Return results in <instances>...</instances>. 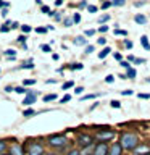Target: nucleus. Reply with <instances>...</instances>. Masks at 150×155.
Returning a JSON list of instances; mask_svg holds the SVG:
<instances>
[{
	"mask_svg": "<svg viewBox=\"0 0 150 155\" xmlns=\"http://www.w3.org/2000/svg\"><path fill=\"white\" fill-rule=\"evenodd\" d=\"M118 144L121 145V149H124V150H134L140 142H139L137 134H134V133H123Z\"/></svg>",
	"mask_w": 150,
	"mask_h": 155,
	"instance_id": "nucleus-1",
	"label": "nucleus"
},
{
	"mask_svg": "<svg viewBox=\"0 0 150 155\" xmlns=\"http://www.w3.org/2000/svg\"><path fill=\"white\" fill-rule=\"evenodd\" d=\"M47 142H48L50 147L63 149L68 144V139H66V136H63V134H53V136H50V137L47 139Z\"/></svg>",
	"mask_w": 150,
	"mask_h": 155,
	"instance_id": "nucleus-2",
	"label": "nucleus"
},
{
	"mask_svg": "<svg viewBox=\"0 0 150 155\" xmlns=\"http://www.w3.org/2000/svg\"><path fill=\"white\" fill-rule=\"evenodd\" d=\"M28 155H44V145L37 140H32L28 147Z\"/></svg>",
	"mask_w": 150,
	"mask_h": 155,
	"instance_id": "nucleus-3",
	"label": "nucleus"
},
{
	"mask_svg": "<svg viewBox=\"0 0 150 155\" xmlns=\"http://www.w3.org/2000/svg\"><path fill=\"white\" fill-rule=\"evenodd\" d=\"M115 137V131H99L95 134V139L100 140V142H106V140H111Z\"/></svg>",
	"mask_w": 150,
	"mask_h": 155,
	"instance_id": "nucleus-4",
	"label": "nucleus"
},
{
	"mask_svg": "<svg viewBox=\"0 0 150 155\" xmlns=\"http://www.w3.org/2000/svg\"><path fill=\"white\" fill-rule=\"evenodd\" d=\"M36 99H37V92L36 91H29L26 94V97H24V100H23V105L31 107L32 104H36Z\"/></svg>",
	"mask_w": 150,
	"mask_h": 155,
	"instance_id": "nucleus-5",
	"label": "nucleus"
},
{
	"mask_svg": "<svg viewBox=\"0 0 150 155\" xmlns=\"http://www.w3.org/2000/svg\"><path fill=\"white\" fill-rule=\"evenodd\" d=\"M77 142H79L81 147H89V145H92V142H94V137L89 134H81L79 139H77Z\"/></svg>",
	"mask_w": 150,
	"mask_h": 155,
	"instance_id": "nucleus-6",
	"label": "nucleus"
},
{
	"mask_svg": "<svg viewBox=\"0 0 150 155\" xmlns=\"http://www.w3.org/2000/svg\"><path fill=\"white\" fill-rule=\"evenodd\" d=\"M106 153H108V145H106L105 142H99L95 145L94 153L92 155H106Z\"/></svg>",
	"mask_w": 150,
	"mask_h": 155,
	"instance_id": "nucleus-7",
	"label": "nucleus"
},
{
	"mask_svg": "<svg viewBox=\"0 0 150 155\" xmlns=\"http://www.w3.org/2000/svg\"><path fill=\"white\" fill-rule=\"evenodd\" d=\"M134 153L135 155H150V145H145V144H140L134 149Z\"/></svg>",
	"mask_w": 150,
	"mask_h": 155,
	"instance_id": "nucleus-8",
	"label": "nucleus"
},
{
	"mask_svg": "<svg viewBox=\"0 0 150 155\" xmlns=\"http://www.w3.org/2000/svg\"><path fill=\"white\" fill-rule=\"evenodd\" d=\"M121 153H123V149H121V145H119L118 142H115V144L108 149V153H106V155H121Z\"/></svg>",
	"mask_w": 150,
	"mask_h": 155,
	"instance_id": "nucleus-9",
	"label": "nucleus"
},
{
	"mask_svg": "<svg viewBox=\"0 0 150 155\" xmlns=\"http://www.w3.org/2000/svg\"><path fill=\"white\" fill-rule=\"evenodd\" d=\"M10 155H24V150H23V147H21L19 144H13Z\"/></svg>",
	"mask_w": 150,
	"mask_h": 155,
	"instance_id": "nucleus-10",
	"label": "nucleus"
},
{
	"mask_svg": "<svg viewBox=\"0 0 150 155\" xmlns=\"http://www.w3.org/2000/svg\"><path fill=\"white\" fill-rule=\"evenodd\" d=\"M34 68V61H32V58L31 60H28V61H24L21 66H19V70H32Z\"/></svg>",
	"mask_w": 150,
	"mask_h": 155,
	"instance_id": "nucleus-11",
	"label": "nucleus"
},
{
	"mask_svg": "<svg viewBox=\"0 0 150 155\" xmlns=\"http://www.w3.org/2000/svg\"><path fill=\"white\" fill-rule=\"evenodd\" d=\"M73 42H74V45H87V39H86L84 36H79V37H76Z\"/></svg>",
	"mask_w": 150,
	"mask_h": 155,
	"instance_id": "nucleus-12",
	"label": "nucleus"
},
{
	"mask_svg": "<svg viewBox=\"0 0 150 155\" xmlns=\"http://www.w3.org/2000/svg\"><path fill=\"white\" fill-rule=\"evenodd\" d=\"M140 44H142V47L145 48V50H150V42H148V37L147 36L140 37Z\"/></svg>",
	"mask_w": 150,
	"mask_h": 155,
	"instance_id": "nucleus-13",
	"label": "nucleus"
},
{
	"mask_svg": "<svg viewBox=\"0 0 150 155\" xmlns=\"http://www.w3.org/2000/svg\"><path fill=\"white\" fill-rule=\"evenodd\" d=\"M135 74H137V73H135V70H134L132 66H131V68H128V70H126V76H124V78H129V79H134V78H135Z\"/></svg>",
	"mask_w": 150,
	"mask_h": 155,
	"instance_id": "nucleus-14",
	"label": "nucleus"
},
{
	"mask_svg": "<svg viewBox=\"0 0 150 155\" xmlns=\"http://www.w3.org/2000/svg\"><path fill=\"white\" fill-rule=\"evenodd\" d=\"M134 21L137 24H145V21H147V18L144 16V15H135L134 16Z\"/></svg>",
	"mask_w": 150,
	"mask_h": 155,
	"instance_id": "nucleus-15",
	"label": "nucleus"
},
{
	"mask_svg": "<svg viewBox=\"0 0 150 155\" xmlns=\"http://www.w3.org/2000/svg\"><path fill=\"white\" fill-rule=\"evenodd\" d=\"M110 52H111V48H110V47H105V48H102V52L99 53V58H100V60H103V58H105L106 55H108Z\"/></svg>",
	"mask_w": 150,
	"mask_h": 155,
	"instance_id": "nucleus-16",
	"label": "nucleus"
},
{
	"mask_svg": "<svg viewBox=\"0 0 150 155\" xmlns=\"http://www.w3.org/2000/svg\"><path fill=\"white\" fill-rule=\"evenodd\" d=\"M58 95L57 94H48V95H44V104H47V102H52V100H57Z\"/></svg>",
	"mask_w": 150,
	"mask_h": 155,
	"instance_id": "nucleus-17",
	"label": "nucleus"
},
{
	"mask_svg": "<svg viewBox=\"0 0 150 155\" xmlns=\"http://www.w3.org/2000/svg\"><path fill=\"white\" fill-rule=\"evenodd\" d=\"M31 91V89H26V87H21V86H18V87H15L13 92H16V94H28V92Z\"/></svg>",
	"mask_w": 150,
	"mask_h": 155,
	"instance_id": "nucleus-18",
	"label": "nucleus"
},
{
	"mask_svg": "<svg viewBox=\"0 0 150 155\" xmlns=\"http://www.w3.org/2000/svg\"><path fill=\"white\" fill-rule=\"evenodd\" d=\"M23 115L26 116V118H31V116L36 115V110H34V108H26V110L23 111Z\"/></svg>",
	"mask_w": 150,
	"mask_h": 155,
	"instance_id": "nucleus-19",
	"label": "nucleus"
},
{
	"mask_svg": "<svg viewBox=\"0 0 150 155\" xmlns=\"http://www.w3.org/2000/svg\"><path fill=\"white\" fill-rule=\"evenodd\" d=\"M16 50H15V48H8V50H5V57H8V58H13L15 55H16Z\"/></svg>",
	"mask_w": 150,
	"mask_h": 155,
	"instance_id": "nucleus-20",
	"label": "nucleus"
},
{
	"mask_svg": "<svg viewBox=\"0 0 150 155\" xmlns=\"http://www.w3.org/2000/svg\"><path fill=\"white\" fill-rule=\"evenodd\" d=\"M19 28H21V31H23L24 34H28V32H31V31H32V28L29 26V24H23V26H19Z\"/></svg>",
	"mask_w": 150,
	"mask_h": 155,
	"instance_id": "nucleus-21",
	"label": "nucleus"
},
{
	"mask_svg": "<svg viewBox=\"0 0 150 155\" xmlns=\"http://www.w3.org/2000/svg\"><path fill=\"white\" fill-rule=\"evenodd\" d=\"M124 3H126V0H113V2H111L113 7H123Z\"/></svg>",
	"mask_w": 150,
	"mask_h": 155,
	"instance_id": "nucleus-22",
	"label": "nucleus"
},
{
	"mask_svg": "<svg viewBox=\"0 0 150 155\" xmlns=\"http://www.w3.org/2000/svg\"><path fill=\"white\" fill-rule=\"evenodd\" d=\"M73 86H74V82H73V81H68V82H65V84L61 86V89H63V91H66V89H71Z\"/></svg>",
	"mask_w": 150,
	"mask_h": 155,
	"instance_id": "nucleus-23",
	"label": "nucleus"
},
{
	"mask_svg": "<svg viewBox=\"0 0 150 155\" xmlns=\"http://www.w3.org/2000/svg\"><path fill=\"white\" fill-rule=\"evenodd\" d=\"M63 24H65L66 28H70V26H73L74 23H73V18H65V19H63Z\"/></svg>",
	"mask_w": 150,
	"mask_h": 155,
	"instance_id": "nucleus-24",
	"label": "nucleus"
},
{
	"mask_svg": "<svg viewBox=\"0 0 150 155\" xmlns=\"http://www.w3.org/2000/svg\"><path fill=\"white\" fill-rule=\"evenodd\" d=\"M0 31H2V32H8V31H11V29H10V21H7V23H5L3 26L0 28Z\"/></svg>",
	"mask_w": 150,
	"mask_h": 155,
	"instance_id": "nucleus-25",
	"label": "nucleus"
},
{
	"mask_svg": "<svg viewBox=\"0 0 150 155\" xmlns=\"http://www.w3.org/2000/svg\"><path fill=\"white\" fill-rule=\"evenodd\" d=\"M70 68H71V70H82V68H84V65H82V63H73Z\"/></svg>",
	"mask_w": 150,
	"mask_h": 155,
	"instance_id": "nucleus-26",
	"label": "nucleus"
},
{
	"mask_svg": "<svg viewBox=\"0 0 150 155\" xmlns=\"http://www.w3.org/2000/svg\"><path fill=\"white\" fill-rule=\"evenodd\" d=\"M108 19H110V15H102V16L99 18V23H100V24H102V23H106Z\"/></svg>",
	"mask_w": 150,
	"mask_h": 155,
	"instance_id": "nucleus-27",
	"label": "nucleus"
},
{
	"mask_svg": "<svg viewBox=\"0 0 150 155\" xmlns=\"http://www.w3.org/2000/svg\"><path fill=\"white\" fill-rule=\"evenodd\" d=\"M70 100H71V95L66 94V95H63L61 99H60V104H66V102H70Z\"/></svg>",
	"mask_w": 150,
	"mask_h": 155,
	"instance_id": "nucleus-28",
	"label": "nucleus"
},
{
	"mask_svg": "<svg viewBox=\"0 0 150 155\" xmlns=\"http://www.w3.org/2000/svg\"><path fill=\"white\" fill-rule=\"evenodd\" d=\"M95 97H99V94H87V95H84L81 100H90V99H95Z\"/></svg>",
	"mask_w": 150,
	"mask_h": 155,
	"instance_id": "nucleus-29",
	"label": "nucleus"
},
{
	"mask_svg": "<svg viewBox=\"0 0 150 155\" xmlns=\"http://www.w3.org/2000/svg\"><path fill=\"white\" fill-rule=\"evenodd\" d=\"M97 10H99V8H97L95 5H87V12H89V13H97Z\"/></svg>",
	"mask_w": 150,
	"mask_h": 155,
	"instance_id": "nucleus-30",
	"label": "nucleus"
},
{
	"mask_svg": "<svg viewBox=\"0 0 150 155\" xmlns=\"http://www.w3.org/2000/svg\"><path fill=\"white\" fill-rule=\"evenodd\" d=\"M116 36H128V31H123V29H115Z\"/></svg>",
	"mask_w": 150,
	"mask_h": 155,
	"instance_id": "nucleus-31",
	"label": "nucleus"
},
{
	"mask_svg": "<svg viewBox=\"0 0 150 155\" xmlns=\"http://www.w3.org/2000/svg\"><path fill=\"white\" fill-rule=\"evenodd\" d=\"M7 150V142L5 140H0V153H3Z\"/></svg>",
	"mask_w": 150,
	"mask_h": 155,
	"instance_id": "nucleus-32",
	"label": "nucleus"
},
{
	"mask_svg": "<svg viewBox=\"0 0 150 155\" xmlns=\"http://www.w3.org/2000/svg\"><path fill=\"white\" fill-rule=\"evenodd\" d=\"M41 50L45 52V53H48V52H50V45H47V44H42V45H41Z\"/></svg>",
	"mask_w": 150,
	"mask_h": 155,
	"instance_id": "nucleus-33",
	"label": "nucleus"
},
{
	"mask_svg": "<svg viewBox=\"0 0 150 155\" xmlns=\"http://www.w3.org/2000/svg\"><path fill=\"white\" fill-rule=\"evenodd\" d=\"M135 65H142V63H145V58H135L134 57V60H132Z\"/></svg>",
	"mask_w": 150,
	"mask_h": 155,
	"instance_id": "nucleus-34",
	"label": "nucleus"
},
{
	"mask_svg": "<svg viewBox=\"0 0 150 155\" xmlns=\"http://www.w3.org/2000/svg\"><path fill=\"white\" fill-rule=\"evenodd\" d=\"M79 21H81V15H79V13H74V16H73V23L77 24Z\"/></svg>",
	"mask_w": 150,
	"mask_h": 155,
	"instance_id": "nucleus-35",
	"label": "nucleus"
},
{
	"mask_svg": "<svg viewBox=\"0 0 150 155\" xmlns=\"http://www.w3.org/2000/svg\"><path fill=\"white\" fill-rule=\"evenodd\" d=\"M110 105L113 107V108H119V107H121V104H119L118 100H111V102H110Z\"/></svg>",
	"mask_w": 150,
	"mask_h": 155,
	"instance_id": "nucleus-36",
	"label": "nucleus"
},
{
	"mask_svg": "<svg viewBox=\"0 0 150 155\" xmlns=\"http://www.w3.org/2000/svg\"><path fill=\"white\" fill-rule=\"evenodd\" d=\"M36 84V79H26L24 81V86H34Z\"/></svg>",
	"mask_w": 150,
	"mask_h": 155,
	"instance_id": "nucleus-37",
	"label": "nucleus"
},
{
	"mask_svg": "<svg viewBox=\"0 0 150 155\" xmlns=\"http://www.w3.org/2000/svg\"><path fill=\"white\" fill-rule=\"evenodd\" d=\"M16 42H19V44H23V45H24V42H26V36H19L16 39Z\"/></svg>",
	"mask_w": 150,
	"mask_h": 155,
	"instance_id": "nucleus-38",
	"label": "nucleus"
},
{
	"mask_svg": "<svg viewBox=\"0 0 150 155\" xmlns=\"http://www.w3.org/2000/svg\"><path fill=\"white\" fill-rule=\"evenodd\" d=\"M113 81H115V76L113 74H108V76L105 78V82H113Z\"/></svg>",
	"mask_w": 150,
	"mask_h": 155,
	"instance_id": "nucleus-39",
	"label": "nucleus"
},
{
	"mask_svg": "<svg viewBox=\"0 0 150 155\" xmlns=\"http://www.w3.org/2000/svg\"><path fill=\"white\" fill-rule=\"evenodd\" d=\"M10 3L8 2H3V0H0V8H8Z\"/></svg>",
	"mask_w": 150,
	"mask_h": 155,
	"instance_id": "nucleus-40",
	"label": "nucleus"
},
{
	"mask_svg": "<svg viewBox=\"0 0 150 155\" xmlns=\"http://www.w3.org/2000/svg\"><path fill=\"white\" fill-rule=\"evenodd\" d=\"M124 47H126V48H132V42L126 39V41H124Z\"/></svg>",
	"mask_w": 150,
	"mask_h": 155,
	"instance_id": "nucleus-41",
	"label": "nucleus"
},
{
	"mask_svg": "<svg viewBox=\"0 0 150 155\" xmlns=\"http://www.w3.org/2000/svg\"><path fill=\"white\" fill-rule=\"evenodd\" d=\"M36 31H37L39 34H45V32L48 31V29H47V28H37V29H36Z\"/></svg>",
	"mask_w": 150,
	"mask_h": 155,
	"instance_id": "nucleus-42",
	"label": "nucleus"
},
{
	"mask_svg": "<svg viewBox=\"0 0 150 155\" xmlns=\"http://www.w3.org/2000/svg\"><path fill=\"white\" fill-rule=\"evenodd\" d=\"M97 44H99V45H105V44H106V39H105V37H100L99 41H97Z\"/></svg>",
	"mask_w": 150,
	"mask_h": 155,
	"instance_id": "nucleus-43",
	"label": "nucleus"
},
{
	"mask_svg": "<svg viewBox=\"0 0 150 155\" xmlns=\"http://www.w3.org/2000/svg\"><path fill=\"white\" fill-rule=\"evenodd\" d=\"M84 52H86V53H92V52H94V45H87Z\"/></svg>",
	"mask_w": 150,
	"mask_h": 155,
	"instance_id": "nucleus-44",
	"label": "nucleus"
},
{
	"mask_svg": "<svg viewBox=\"0 0 150 155\" xmlns=\"http://www.w3.org/2000/svg\"><path fill=\"white\" fill-rule=\"evenodd\" d=\"M110 7H111V2H103V3H102V8H103V10L110 8Z\"/></svg>",
	"mask_w": 150,
	"mask_h": 155,
	"instance_id": "nucleus-45",
	"label": "nucleus"
},
{
	"mask_svg": "<svg viewBox=\"0 0 150 155\" xmlns=\"http://www.w3.org/2000/svg\"><path fill=\"white\" fill-rule=\"evenodd\" d=\"M42 13H47L48 15V13H50V8H48L47 5H42Z\"/></svg>",
	"mask_w": 150,
	"mask_h": 155,
	"instance_id": "nucleus-46",
	"label": "nucleus"
},
{
	"mask_svg": "<svg viewBox=\"0 0 150 155\" xmlns=\"http://www.w3.org/2000/svg\"><path fill=\"white\" fill-rule=\"evenodd\" d=\"M121 94H123V95H132V91L126 89V91H121Z\"/></svg>",
	"mask_w": 150,
	"mask_h": 155,
	"instance_id": "nucleus-47",
	"label": "nucleus"
},
{
	"mask_svg": "<svg viewBox=\"0 0 150 155\" xmlns=\"http://www.w3.org/2000/svg\"><path fill=\"white\" fill-rule=\"evenodd\" d=\"M106 31H108V26H105V24L99 28V32H106Z\"/></svg>",
	"mask_w": 150,
	"mask_h": 155,
	"instance_id": "nucleus-48",
	"label": "nucleus"
},
{
	"mask_svg": "<svg viewBox=\"0 0 150 155\" xmlns=\"http://www.w3.org/2000/svg\"><path fill=\"white\" fill-rule=\"evenodd\" d=\"M84 34H86V36H94L95 31H94V29H87V31H86Z\"/></svg>",
	"mask_w": 150,
	"mask_h": 155,
	"instance_id": "nucleus-49",
	"label": "nucleus"
},
{
	"mask_svg": "<svg viewBox=\"0 0 150 155\" xmlns=\"http://www.w3.org/2000/svg\"><path fill=\"white\" fill-rule=\"evenodd\" d=\"M121 66H123V68H126V70H128V68H131L129 61H121Z\"/></svg>",
	"mask_w": 150,
	"mask_h": 155,
	"instance_id": "nucleus-50",
	"label": "nucleus"
},
{
	"mask_svg": "<svg viewBox=\"0 0 150 155\" xmlns=\"http://www.w3.org/2000/svg\"><path fill=\"white\" fill-rule=\"evenodd\" d=\"M139 99H150V94H139Z\"/></svg>",
	"mask_w": 150,
	"mask_h": 155,
	"instance_id": "nucleus-51",
	"label": "nucleus"
},
{
	"mask_svg": "<svg viewBox=\"0 0 150 155\" xmlns=\"http://www.w3.org/2000/svg\"><path fill=\"white\" fill-rule=\"evenodd\" d=\"M16 28H19L18 23H10V29H16Z\"/></svg>",
	"mask_w": 150,
	"mask_h": 155,
	"instance_id": "nucleus-52",
	"label": "nucleus"
},
{
	"mask_svg": "<svg viewBox=\"0 0 150 155\" xmlns=\"http://www.w3.org/2000/svg\"><path fill=\"white\" fill-rule=\"evenodd\" d=\"M82 91H84V87H76V91H74V92H76L77 95H79V94H82Z\"/></svg>",
	"mask_w": 150,
	"mask_h": 155,
	"instance_id": "nucleus-53",
	"label": "nucleus"
},
{
	"mask_svg": "<svg viewBox=\"0 0 150 155\" xmlns=\"http://www.w3.org/2000/svg\"><path fill=\"white\" fill-rule=\"evenodd\" d=\"M79 7H81V8H86V7H87V2H86V0H82V2H79Z\"/></svg>",
	"mask_w": 150,
	"mask_h": 155,
	"instance_id": "nucleus-54",
	"label": "nucleus"
},
{
	"mask_svg": "<svg viewBox=\"0 0 150 155\" xmlns=\"http://www.w3.org/2000/svg\"><path fill=\"white\" fill-rule=\"evenodd\" d=\"M115 60H118V61H121V60H123V57H121L119 53H115Z\"/></svg>",
	"mask_w": 150,
	"mask_h": 155,
	"instance_id": "nucleus-55",
	"label": "nucleus"
},
{
	"mask_svg": "<svg viewBox=\"0 0 150 155\" xmlns=\"http://www.w3.org/2000/svg\"><path fill=\"white\" fill-rule=\"evenodd\" d=\"M52 58H53L55 61H58V60H60V55H58V53H53V55H52Z\"/></svg>",
	"mask_w": 150,
	"mask_h": 155,
	"instance_id": "nucleus-56",
	"label": "nucleus"
},
{
	"mask_svg": "<svg viewBox=\"0 0 150 155\" xmlns=\"http://www.w3.org/2000/svg\"><path fill=\"white\" fill-rule=\"evenodd\" d=\"M7 15H8V10H7V8H2V16L5 18Z\"/></svg>",
	"mask_w": 150,
	"mask_h": 155,
	"instance_id": "nucleus-57",
	"label": "nucleus"
},
{
	"mask_svg": "<svg viewBox=\"0 0 150 155\" xmlns=\"http://www.w3.org/2000/svg\"><path fill=\"white\" fill-rule=\"evenodd\" d=\"M66 155H79V150H71V152L66 153Z\"/></svg>",
	"mask_w": 150,
	"mask_h": 155,
	"instance_id": "nucleus-58",
	"label": "nucleus"
},
{
	"mask_svg": "<svg viewBox=\"0 0 150 155\" xmlns=\"http://www.w3.org/2000/svg\"><path fill=\"white\" fill-rule=\"evenodd\" d=\"M5 92H13V87L11 86H7V87H5Z\"/></svg>",
	"mask_w": 150,
	"mask_h": 155,
	"instance_id": "nucleus-59",
	"label": "nucleus"
},
{
	"mask_svg": "<svg viewBox=\"0 0 150 155\" xmlns=\"http://www.w3.org/2000/svg\"><path fill=\"white\" fill-rule=\"evenodd\" d=\"M55 82H57V79H48L47 84H55Z\"/></svg>",
	"mask_w": 150,
	"mask_h": 155,
	"instance_id": "nucleus-60",
	"label": "nucleus"
},
{
	"mask_svg": "<svg viewBox=\"0 0 150 155\" xmlns=\"http://www.w3.org/2000/svg\"><path fill=\"white\" fill-rule=\"evenodd\" d=\"M61 3H63V0H55V5H57V7H60Z\"/></svg>",
	"mask_w": 150,
	"mask_h": 155,
	"instance_id": "nucleus-61",
	"label": "nucleus"
},
{
	"mask_svg": "<svg viewBox=\"0 0 150 155\" xmlns=\"http://www.w3.org/2000/svg\"><path fill=\"white\" fill-rule=\"evenodd\" d=\"M44 155H58V153H55V152H50V153H44Z\"/></svg>",
	"mask_w": 150,
	"mask_h": 155,
	"instance_id": "nucleus-62",
	"label": "nucleus"
},
{
	"mask_svg": "<svg viewBox=\"0 0 150 155\" xmlns=\"http://www.w3.org/2000/svg\"><path fill=\"white\" fill-rule=\"evenodd\" d=\"M0 155H10V153H5V152H3V153H0Z\"/></svg>",
	"mask_w": 150,
	"mask_h": 155,
	"instance_id": "nucleus-63",
	"label": "nucleus"
},
{
	"mask_svg": "<svg viewBox=\"0 0 150 155\" xmlns=\"http://www.w3.org/2000/svg\"><path fill=\"white\" fill-rule=\"evenodd\" d=\"M147 81H148V82H150V78H148V79H147Z\"/></svg>",
	"mask_w": 150,
	"mask_h": 155,
	"instance_id": "nucleus-64",
	"label": "nucleus"
}]
</instances>
